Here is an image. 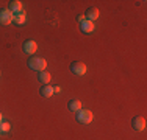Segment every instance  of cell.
<instances>
[{
    "label": "cell",
    "instance_id": "cell-1",
    "mask_svg": "<svg viewBox=\"0 0 147 140\" xmlns=\"http://www.w3.org/2000/svg\"><path fill=\"white\" fill-rule=\"evenodd\" d=\"M28 67L31 70H36V72H44L47 67V61L41 56H31L28 59Z\"/></svg>",
    "mask_w": 147,
    "mask_h": 140
},
{
    "label": "cell",
    "instance_id": "cell-2",
    "mask_svg": "<svg viewBox=\"0 0 147 140\" xmlns=\"http://www.w3.org/2000/svg\"><path fill=\"white\" fill-rule=\"evenodd\" d=\"M75 118H77V121L82 123V125H89L91 121H92L94 115L89 109H80L78 112H75Z\"/></svg>",
    "mask_w": 147,
    "mask_h": 140
},
{
    "label": "cell",
    "instance_id": "cell-3",
    "mask_svg": "<svg viewBox=\"0 0 147 140\" xmlns=\"http://www.w3.org/2000/svg\"><path fill=\"white\" fill-rule=\"evenodd\" d=\"M13 17H14V14L9 11L8 8L0 9V25H9L13 22Z\"/></svg>",
    "mask_w": 147,
    "mask_h": 140
},
{
    "label": "cell",
    "instance_id": "cell-4",
    "mask_svg": "<svg viewBox=\"0 0 147 140\" xmlns=\"http://www.w3.org/2000/svg\"><path fill=\"white\" fill-rule=\"evenodd\" d=\"M131 128L135 129V131H144V129H146V118L141 117V115H136V117H133V120H131Z\"/></svg>",
    "mask_w": 147,
    "mask_h": 140
},
{
    "label": "cell",
    "instance_id": "cell-5",
    "mask_svg": "<svg viewBox=\"0 0 147 140\" xmlns=\"http://www.w3.org/2000/svg\"><path fill=\"white\" fill-rule=\"evenodd\" d=\"M22 50H24V53H27V55H31L33 56V53H36V50H38V44L34 41H25L24 42V45H22Z\"/></svg>",
    "mask_w": 147,
    "mask_h": 140
},
{
    "label": "cell",
    "instance_id": "cell-6",
    "mask_svg": "<svg viewBox=\"0 0 147 140\" xmlns=\"http://www.w3.org/2000/svg\"><path fill=\"white\" fill-rule=\"evenodd\" d=\"M71 72L72 73H75V75H85L86 73V65L83 64V62H78V61H75V62H72L71 64Z\"/></svg>",
    "mask_w": 147,
    "mask_h": 140
},
{
    "label": "cell",
    "instance_id": "cell-7",
    "mask_svg": "<svg viewBox=\"0 0 147 140\" xmlns=\"http://www.w3.org/2000/svg\"><path fill=\"white\" fill-rule=\"evenodd\" d=\"M99 9L96 8V6H91V8H88V11H86L85 14V17H86V20H91V22H94V20L99 17Z\"/></svg>",
    "mask_w": 147,
    "mask_h": 140
},
{
    "label": "cell",
    "instance_id": "cell-8",
    "mask_svg": "<svg viewBox=\"0 0 147 140\" xmlns=\"http://www.w3.org/2000/svg\"><path fill=\"white\" fill-rule=\"evenodd\" d=\"M94 22H91V20H85V22H82L80 23V30L83 31L85 34H88V33H92L94 31Z\"/></svg>",
    "mask_w": 147,
    "mask_h": 140
},
{
    "label": "cell",
    "instance_id": "cell-9",
    "mask_svg": "<svg viewBox=\"0 0 147 140\" xmlns=\"http://www.w3.org/2000/svg\"><path fill=\"white\" fill-rule=\"evenodd\" d=\"M9 11H11L13 14H16V13H22V2L20 0H11L9 2Z\"/></svg>",
    "mask_w": 147,
    "mask_h": 140
},
{
    "label": "cell",
    "instance_id": "cell-10",
    "mask_svg": "<svg viewBox=\"0 0 147 140\" xmlns=\"http://www.w3.org/2000/svg\"><path fill=\"white\" fill-rule=\"evenodd\" d=\"M39 92H41V95H42L44 98H50V97L55 93V92H53V87H52L50 84H44V86L41 87Z\"/></svg>",
    "mask_w": 147,
    "mask_h": 140
},
{
    "label": "cell",
    "instance_id": "cell-11",
    "mask_svg": "<svg viewBox=\"0 0 147 140\" xmlns=\"http://www.w3.org/2000/svg\"><path fill=\"white\" fill-rule=\"evenodd\" d=\"M25 19H27V16H25V13H16L14 14V17H13V22L17 23V25H22L24 22H25Z\"/></svg>",
    "mask_w": 147,
    "mask_h": 140
},
{
    "label": "cell",
    "instance_id": "cell-12",
    "mask_svg": "<svg viewBox=\"0 0 147 140\" xmlns=\"http://www.w3.org/2000/svg\"><path fill=\"white\" fill-rule=\"evenodd\" d=\"M80 109H82V103H80L78 100H71V101H69V111L78 112Z\"/></svg>",
    "mask_w": 147,
    "mask_h": 140
},
{
    "label": "cell",
    "instance_id": "cell-13",
    "mask_svg": "<svg viewBox=\"0 0 147 140\" xmlns=\"http://www.w3.org/2000/svg\"><path fill=\"white\" fill-rule=\"evenodd\" d=\"M38 78H39V81L41 83H44V84H49L50 83V79H52V75L49 72H39V76H38Z\"/></svg>",
    "mask_w": 147,
    "mask_h": 140
},
{
    "label": "cell",
    "instance_id": "cell-14",
    "mask_svg": "<svg viewBox=\"0 0 147 140\" xmlns=\"http://www.w3.org/2000/svg\"><path fill=\"white\" fill-rule=\"evenodd\" d=\"M9 128H11V125H9L8 121H2V123H0V131L2 132H8Z\"/></svg>",
    "mask_w": 147,
    "mask_h": 140
},
{
    "label": "cell",
    "instance_id": "cell-15",
    "mask_svg": "<svg viewBox=\"0 0 147 140\" xmlns=\"http://www.w3.org/2000/svg\"><path fill=\"white\" fill-rule=\"evenodd\" d=\"M53 92H55V93H59V92H61V87H59V86H55V87H53Z\"/></svg>",
    "mask_w": 147,
    "mask_h": 140
},
{
    "label": "cell",
    "instance_id": "cell-16",
    "mask_svg": "<svg viewBox=\"0 0 147 140\" xmlns=\"http://www.w3.org/2000/svg\"><path fill=\"white\" fill-rule=\"evenodd\" d=\"M2 118H3V115H2V112H0V123H2Z\"/></svg>",
    "mask_w": 147,
    "mask_h": 140
},
{
    "label": "cell",
    "instance_id": "cell-17",
    "mask_svg": "<svg viewBox=\"0 0 147 140\" xmlns=\"http://www.w3.org/2000/svg\"><path fill=\"white\" fill-rule=\"evenodd\" d=\"M0 134H2V131H0Z\"/></svg>",
    "mask_w": 147,
    "mask_h": 140
}]
</instances>
